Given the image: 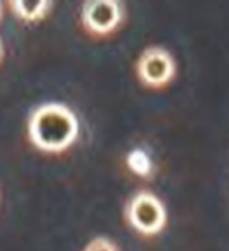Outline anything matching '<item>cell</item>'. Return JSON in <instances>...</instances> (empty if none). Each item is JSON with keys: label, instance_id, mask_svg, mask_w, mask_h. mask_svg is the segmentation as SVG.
<instances>
[{"label": "cell", "instance_id": "1", "mask_svg": "<svg viewBox=\"0 0 229 251\" xmlns=\"http://www.w3.org/2000/svg\"><path fill=\"white\" fill-rule=\"evenodd\" d=\"M78 120L73 108L61 102H46L31 110L27 120V137L36 149L60 154L78 137Z\"/></svg>", "mask_w": 229, "mask_h": 251}, {"label": "cell", "instance_id": "2", "mask_svg": "<svg viewBox=\"0 0 229 251\" xmlns=\"http://www.w3.org/2000/svg\"><path fill=\"white\" fill-rule=\"evenodd\" d=\"M124 218L132 229L148 237L162 232L168 222L163 202L149 190H140L130 196L124 207Z\"/></svg>", "mask_w": 229, "mask_h": 251}, {"label": "cell", "instance_id": "3", "mask_svg": "<svg viewBox=\"0 0 229 251\" xmlns=\"http://www.w3.org/2000/svg\"><path fill=\"white\" fill-rule=\"evenodd\" d=\"M176 61L170 50L162 46H148L135 63L138 82L146 88H163L176 75Z\"/></svg>", "mask_w": 229, "mask_h": 251}, {"label": "cell", "instance_id": "4", "mask_svg": "<svg viewBox=\"0 0 229 251\" xmlns=\"http://www.w3.org/2000/svg\"><path fill=\"white\" fill-rule=\"evenodd\" d=\"M126 19V8L118 0H90L80 8V22L88 35L105 38L121 27Z\"/></svg>", "mask_w": 229, "mask_h": 251}, {"label": "cell", "instance_id": "5", "mask_svg": "<svg viewBox=\"0 0 229 251\" xmlns=\"http://www.w3.org/2000/svg\"><path fill=\"white\" fill-rule=\"evenodd\" d=\"M8 8L11 13L25 22H36L44 19L49 14L53 3L49 0H41V2H21V0H11L8 2Z\"/></svg>", "mask_w": 229, "mask_h": 251}, {"label": "cell", "instance_id": "6", "mask_svg": "<svg viewBox=\"0 0 229 251\" xmlns=\"http://www.w3.org/2000/svg\"><path fill=\"white\" fill-rule=\"evenodd\" d=\"M127 162H129V167L133 173H137V175H148L149 171H151V162H149L148 155L145 152L138 151H132L127 157Z\"/></svg>", "mask_w": 229, "mask_h": 251}, {"label": "cell", "instance_id": "7", "mask_svg": "<svg viewBox=\"0 0 229 251\" xmlns=\"http://www.w3.org/2000/svg\"><path fill=\"white\" fill-rule=\"evenodd\" d=\"M83 251H120V248H118L116 243L113 240H110L108 237L98 235V237L91 239L86 243Z\"/></svg>", "mask_w": 229, "mask_h": 251}, {"label": "cell", "instance_id": "8", "mask_svg": "<svg viewBox=\"0 0 229 251\" xmlns=\"http://www.w3.org/2000/svg\"><path fill=\"white\" fill-rule=\"evenodd\" d=\"M3 58V44H2V39H0V61Z\"/></svg>", "mask_w": 229, "mask_h": 251}, {"label": "cell", "instance_id": "9", "mask_svg": "<svg viewBox=\"0 0 229 251\" xmlns=\"http://www.w3.org/2000/svg\"><path fill=\"white\" fill-rule=\"evenodd\" d=\"M0 18H2V3H0Z\"/></svg>", "mask_w": 229, "mask_h": 251}]
</instances>
